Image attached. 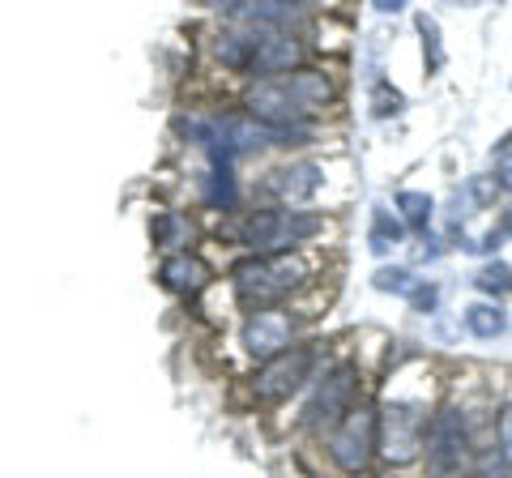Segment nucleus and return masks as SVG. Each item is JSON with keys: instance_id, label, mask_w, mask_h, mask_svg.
Instances as JSON below:
<instances>
[{"instance_id": "nucleus-1", "label": "nucleus", "mask_w": 512, "mask_h": 478, "mask_svg": "<svg viewBox=\"0 0 512 478\" xmlns=\"http://www.w3.org/2000/svg\"><path fill=\"white\" fill-rule=\"evenodd\" d=\"M329 99H333V86L325 73H286L252 86L248 107H252V120L269 124V129H299Z\"/></svg>"}, {"instance_id": "nucleus-2", "label": "nucleus", "mask_w": 512, "mask_h": 478, "mask_svg": "<svg viewBox=\"0 0 512 478\" xmlns=\"http://www.w3.org/2000/svg\"><path fill=\"white\" fill-rule=\"evenodd\" d=\"M231 278H235V295L261 312L269 304H278L282 295H291L308 278V261L295 257V252H269V257L239 261L231 269Z\"/></svg>"}, {"instance_id": "nucleus-3", "label": "nucleus", "mask_w": 512, "mask_h": 478, "mask_svg": "<svg viewBox=\"0 0 512 478\" xmlns=\"http://www.w3.org/2000/svg\"><path fill=\"white\" fill-rule=\"evenodd\" d=\"M423 427H427V414L419 406H410V402L384 406V414H376V449L393 466H410L423 449Z\"/></svg>"}, {"instance_id": "nucleus-4", "label": "nucleus", "mask_w": 512, "mask_h": 478, "mask_svg": "<svg viewBox=\"0 0 512 478\" xmlns=\"http://www.w3.org/2000/svg\"><path fill=\"white\" fill-rule=\"evenodd\" d=\"M320 231L316 214H299V210H261L248 218L244 239L252 248H269V252H291L303 239H312Z\"/></svg>"}, {"instance_id": "nucleus-5", "label": "nucleus", "mask_w": 512, "mask_h": 478, "mask_svg": "<svg viewBox=\"0 0 512 478\" xmlns=\"http://www.w3.org/2000/svg\"><path fill=\"white\" fill-rule=\"evenodd\" d=\"M329 453L346 474L367 470V461H372V453H376V410L372 406H350L342 427L329 440Z\"/></svg>"}, {"instance_id": "nucleus-6", "label": "nucleus", "mask_w": 512, "mask_h": 478, "mask_svg": "<svg viewBox=\"0 0 512 478\" xmlns=\"http://www.w3.org/2000/svg\"><path fill=\"white\" fill-rule=\"evenodd\" d=\"M316 355L308 346H295V350H282V355L265 359V368L252 376V393L265 397V402H282V397H291L303 380H308Z\"/></svg>"}, {"instance_id": "nucleus-7", "label": "nucleus", "mask_w": 512, "mask_h": 478, "mask_svg": "<svg viewBox=\"0 0 512 478\" xmlns=\"http://www.w3.org/2000/svg\"><path fill=\"white\" fill-rule=\"evenodd\" d=\"M291 316L286 312H274V308H261V312H252L248 316V325H244V346H248V355L256 359H274L282 355V350H291Z\"/></svg>"}, {"instance_id": "nucleus-8", "label": "nucleus", "mask_w": 512, "mask_h": 478, "mask_svg": "<svg viewBox=\"0 0 512 478\" xmlns=\"http://www.w3.org/2000/svg\"><path fill=\"white\" fill-rule=\"evenodd\" d=\"M431 470L436 474H453L461 461H466V423H461V414H440L436 427H431Z\"/></svg>"}, {"instance_id": "nucleus-9", "label": "nucleus", "mask_w": 512, "mask_h": 478, "mask_svg": "<svg viewBox=\"0 0 512 478\" xmlns=\"http://www.w3.org/2000/svg\"><path fill=\"white\" fill-rule=\"evenodd\" d=\"M299 60V43L291 35H282V30H269V35H261L252 43V56H248V69L261 73L265 82L274 73H291V65Z\"/></svg>"}, {"instance_id": "nucleus-10", "label": "nucleus", "mask_w": 512, "mask_h": 478, "mask_svg": "<svg viewBox=\"0 0 512 478\" xmlns=\"http://www.w3.org/2000/svg\"><path fill=\"white\" fill-rule=\"evenodd\" d=\"M350 393H355V368H338L329 380H325V389L316 393V402H312V423H333V419H342V414L350 410Z\"/></svg>"}, {"instance_id": "nucleus-11", "label": "nucleus", "mask_w": 512, "mask_h": 478, "mask_svg": "<svg viewBox=\"0 0 512 478\" xmlns=\"http://www.w3.org/2000/svg\"><path fill=\"white\" fill-rule=\"evenodd\" d=\"M158 278H163V286H171V291L192 295V291H201V286H210L214 274H210V265H205L201 257H192V252H175V257L163 261Z\"/></svg>"}, {"instance_id": "nucleus-12", "label": "nucleus", "mask_w": 512, "mask_h": 478, "mask_svg": "<svg viewBox=\"0 0 512 478\" xmlns=\"http://www.w3.org/2000/svg\"><path fill=\"white\" fill-rule=\"evenodd\" d=\"M269 188H274V197L286 201V205H299L308 201L316 188H320V167L312 163H299V167H282L274 171V180H269Z\"/></svg>"}, {"instance_id": "nucleus-13", "label": "nucleus", "mask_w": 512, "mask_h": 478, "mask_svg": "<svg viewBox=\"0 0 512 478\" xmlns=\"http://www.w3.org/2000/svg\"><path fill=\"white\" fill-rule=\"evenodd\" d=\"M466 329L474 338H500L508 329V316L495 304H474V308H466Z\"/></svg>"}, {"instance_id": "nucleus-14", "label": "nucleus", "mask_w": 512, "mask_h": 478, "mask_svg": "<svg viewBox=\"0 0 512 478\" xmlns=\"http://www.w3.org/2000/svg\"><path fill=\"white\" fill-rule=\"evenodd\" d=\"M397 210H402V218H406V227H410V231H423V235H427L436 201H431L427 193H402V197H397Z\"/></svg>"}, {"instance_id": "nucleus-15", "label": "nucleus", "mask_w": 512, "mask_h": 478, "mask_svg": "<svg viewBox=\"0 0 512 478\" xmlns=\"http://www.w3.org/2000/svg\"><path fill=\"white\" fill-rule=\"evenodd\" d=\"M474 286H478V291H487V295H495V299L512 295V265H504V261L483 265V269L474 274Z\"/></svg>"}, {"instance_id": "nucleus-16", "label": "nucleus", "mask_w": 512, "mask_h": 478, "mask_svg": "<svg viewBox=\"0 0 512 478\" xmlns=\"http://www.w3.org/2000/svg\"><path fill=\"white\" fill-rule=\"evenodd\" d=\"M397 244H402V222L389 218V210H376V218H372V252L384 257V252H393Z\"/></svg>"}, {"instance_id": "nucleus-17", "label": "nucleus", "mask_w": 512, "mask_h": 478, "mask_svg": "<svg viewBox=\"0 0 512 478\" xmlns=\"http://www.w3.org/2000/svg\"><path fill=\"white\" fill-rule=\"evenodd\" d=\"M419 35H423V47H427V69H440V65H444V43H440V26H436V18L419 13Z\"/></svg>"}, {"instance_id": "nucleus-18", "label": "nucleus", "mask_w": 512, "mask_h": 478, "mask_svg": "<svg viewBox=\"0 0 512 478\" xmlns=\"http://www.w3.org/2000/svg\"><path fill=\"white\" fill-rule=\"evenodd\" d=\"M406 107V99H402V90H393L389 82H376L372 86V116H397V111Z\"/></svg>"}, {"instance_id": "nucleus-19", "label": "nucleus", "mask_w": 512, "mask_h": 478, "mask_svg": "<svg viewBox=\"0 0 512 478\" xmlns=\"http://www.w3.org/2000/svg\"><path fill=\"white\" fill-rule=\"evenodd\" d=\"M376 291H397V295H406L410 299V291L419 286V278H410V269H376Z\"/></svg>"}, {"instance_id": "nucleus-20", "label": "nucleus", "mask_w": 512, "mask_h": 478, "mask_svg": "<svg viewBox=\"0 0 512 478\" xmlns=\"http://www.w3.org/2000/svg\"><path fill=\"white\" fill-rule=\"evenodd\" d=\"M180 231H188V222L175 218V214H167V218L154 222V239H158V244H175V235H180Z\"/></svg>"}, {"instance_id": "nucleus-21", "label": "nucleus", "mask_w": 512, "mask_h": 478, "mask_svg": "<svg viewBox=\"0 0 512 478\" xmlns=\"http://www.w3.org/2000/svg\"><path fill=\"white\" fill-rule=\"evenodd\" d=\"M436 299H440V291L431 282H419L410 291V304H414V312H436Z\"/></svg>"}, {"instance_id": "nucleus-22", "label": "nucleus", "mask_w": 512, "mask_h": 478, "mask_svg": "<svg viewBox=\"0 0 512 478\" xmlns=\"http://www.w3.org/2000/svg\"><path fill=\"white\" fill-rule=\"evenodd\" d=\"M500 449H504V466H512V402L500 414Z\"/></svg>"}, {"instance_id": "nucleus-23", "label": "nucleus", "mask_w": 512, "mask_h": 478, "mask_svg": "<svg viewBox=\"0 0 512 478\" xmlns=\"http://www.w3.org/2000/svg\"><path fill=\"white\" fill-rule=\"evenodd\" d=\"M478 478H508V466L504 461H487V466L478 470Z\"/></svg>"}, {"instance_id": "nucleus-24", "label": "nucleus", "mask_w": 512, "mask_h": 478, "mask_svg": "<svg viewBox=\"0 0 512 478\" xmlns=\"http://www.w3.org/2000/svg\"><path fill=\"white\" fill-rule=\"evenodd\" d=\"M376 9L380 13H397V9H402V0H376Z\"/></svg>"}, {"instance_id": "nucleus-25", "label": "nucleus", "mask_w": 512, "mask_h": 478, "mask_svg": "<svg viewBox=\"0 0 512 478\" xmlns=\"http://www.w3.org/2000/svg\"><path fill=\"white\" fill-rule=\"evenodd\" d=\"M504 235H512V214L504 218V227H500V231H495V239H504Z\"/></svg>"}]
</instances>
